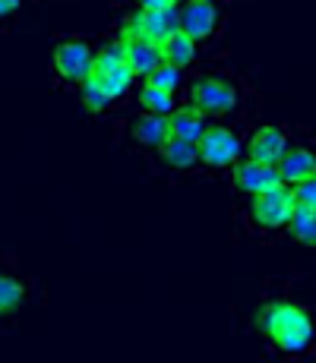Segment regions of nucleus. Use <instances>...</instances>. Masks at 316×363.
Returning <instances> with one entry per match:
<instances>
[{"mask_svg": "<svg viewBox=\"0 0 316 363\" xmlns=\"http://www.w3.org/2000/svg\"><path fill=\"white\" fill-rule=\"evenodd\" d=\"M256 335L282 357H304L316 347V316L294 300H269L253 316Z\"/></svg>", "mask_w": 316, "mask_h": 363, "instance_id": "f257e3e1", "label": "nucleus"}, {"mask_svg": "<svg viewBox=\"0 0 316 363\" xmlns=\"http://www.w3.org/2000/svg\"><path fill=\"white\" fill-rule=\"evenodd\" d=\"M187 99L193 108H200L209 121H224L241 108V86L222 73H206L196 76L187 86Z\"/></svg>", "mask_w": 316, "mask_h": 363, "instance_id": "f03ea898", "label": "nucleus"}, {"mask_svg": "<svg viewBox=\"0 0 316 363\" xmlns=\"http://www.w3.org/2000/svg\"><path fill=\"white\" fill-rule=\"evenodd\" d=\"M294 208V193L291 186L278 184L266 193H256V196H247V206H244V221H247L250 231L256 234H278L288 228V218H291Z\"/></svg>", "mask_w": 316, "mask_h": 363, "instance_id": "7ed1b4c3", "label": "nucleus"}, {"mask_svg": "<svg viewBox=\"0 0 316 363\" xmlns=\"http://www.w3.org/2000/svg\"><path fill=\"white\" fill-rule=\"evenodd\" d=\"M178 4L161 6V10H130L124 23L117 26V38L126 41H149V45H161L171 32H178Z\"/></svg>", "mask_w": 316, "mask_h": 363, "instance_id": "20e7f679", "label": "nucleus"}, {"mask_svg": "<svg viewBox=\"0 0 316 363\" xmlns=\"http://www.w3.org/2000/svg\"><path fill=\"white\" fill-rule=\"evenodd\" d=\"M196 152H200V164L209 171H231L244 155V143L231 127L224 123H209L206 133L196 139Z\"/></svg>", "mask_w": 316, "mask_h": 363, "instance_id": "39448f33", "label": "nucleus"}, {"mask_svg": "<svg viewBox=\"0 0 316 363\" xmlns=\"http://www.w3.org/2000/svg\"><path fill=\"white\" fill-rule=\"evenodd\" d=\"M95 64V45L86 38H60L51 51V73L63 86H80Z\"/></svg>", "mask_w": 316, "mask_h": 363, "instance_id": "423d86ee", "label": "nucleus"}, {"mask_svg": "<svg viewBox=\"0 0 316 363\" xmlns=\"http://www.w3.org/2000/svg\"><path fill=\"white\" fill-rule=\"evenodd\" d=\"M291 193H294V208H291V218H288L285 231L300 247L316 250V177L291 186Z\"/></svg>", "mask_w": 316, "mask_h": 363, "instance_id": "0eeeda50", "label": "nucleus"}, {"mask_svg": "<svg viewBox=\"0 0 316 363\" xmlns=\"http://www.w3.org/2000/svg\"><path fill=\"white\" fill-rule=\"evenodd\" d=\"M178 23L180 32H187L200 45V41L215 38V32L222 29V6L212 0H187V4H178Z\"/></svg>", "mask_w": 316, "mask_h": 363, "instance_id": "6e6552de", "label": "nucleus"}, {"mask_svg": "<svg viewBox=\"0 0 316 363\" xmlns=\"http://www.w3.org/2000/svg\"><path fill=\"white\" fill-rule=\"evenodd\" d=\"M282 184L276 164L256 162V158H244L231 167V186H234L237 196H256V193H266L272 186Z\"/></svg>", "mask_w": 316, "mask_h": 363, "instance_id": "1a4fd4ad", "label": "nucleus"}, {"mask_svg": "<svg viewBox=\"0 0 316 363\" xmlns=\"http://www.w3.org/2000/svg\"><path fill=\"white\" fill-rule=\"evenodd\" d=\"M291 145V136L276 127V123H263L250 133V139L244 143V155L247 158H256V162H266V164H278V158L285 155V149Z\"/></svg>", "mask_w": 316, "mask_h": 363, "instance_id": "9d476101", "label": "nucleus"}, {"mask_svg": "<svg viewBox=\"0 0 316 363\" xmlns=\"http://www.w3.org/2000/svg\"><path fill=\"white\" fill-rule=\"evenodd\" d=\"M278 177L285 186H298L304 180L316 177V149L310 143H291L285 149V155L278 158Z\"/></svg>", "mask_w": 316, "mask_h": 363, "instance_id": "9b49d317", "label": "nucleus"}, {"mask_svg": "<svg viewBox=\"0 0 316 363\" xmlns=\"http://www.w3.org/2000/svg\"><path fill=\"white\" fill-rule=\"evenodd\" d=\"M117 38V35H114ZM117 45H121V57L126 69L133 73V79H146V76L152 73L158 64H161V54L156 45H149V41H126V38H117Z\"/></svg>", "mask_w": 316, "mask_h": 363, "instance_id": "f8f14e48", "label": "nucleus"}, {"mask_svg": "<svg viewBox=\"0 0 316 363\" xmlns=\"http://www.w3.org/2000/svg\"><path fill=\"white\" fill-rule=\"evenodd\" d=\"M156 158L161 162V167H168V171H193L196 164H200V152H196V143H190V139H180V136H168L165 143L156 149Z\"/></svg>", "mask_w": 316, "mask_h": 363, "instance_id": "ddd939ff", "label": "nucleus"}, {"mask_svg": "<svg viewBox=\"0 0 316 363\" xmlns=\"http://www.w3.org/2000/svg\"><path fill=\"white\" fill-rule=\"evenodd\" d=\"M130 139L136 145H143V149L156 152L161 143H165L168 136H171V130H168V117L161 114H149V111H139L136 117L130 121Z\"/></svg>", "mask_w": 316, "mask_h": 363, "instance_id": "4468645a", "label": "nucleus"}, {"mask_svg": "<svg viewBox=\"0 0 316 363\" xmlns=\"http://www.w3.org/2000/svg\"><path fill=\"white\" fill-rule=\"evenodd\" d=\"M209 127V117L202 114L200 108H193V104H180L168 114V130H171V136H180V139H190V143H196V139L206 133Z\"/></svg>", "mask_w": 316, "mask_h": 363, "instance_id": "2eb2a0df", "label": "nucleus"}, {"mask_svg": "<svg viewBox=\"0 0 316 363\" xmlns=\"http://www.w3.org/2000/svg\"><path fill=\"white\" fill-rule=\"evenodd\" d=\"M158 54H161V60L165 64H171V67H180V69H187V67H193L196 64V54H200V45H196L193 38H190L187 32H171L165 41L158 45Z\"/></svg>", "mask_w": 316, "mask_h": 363, "instance_id": "dca6fc26", "label": "nucleus"}, {"mask_svg": "<svg viewBox=\"0 0 316 363\" xmlns=\"http://www.w3.org/2000/svg\"><path fill=\"white\" fill-rule=\"evenodd\" d=\"M26 303V284L13 272H0V319L13 316Z\"/></svg>", "mask_w": 316, "mask_h": 363, "instance_id": "f3484780", "label": "nucleus"}, {"mask_svg": "<svg viewBox=\"0 0 316 363\" xmlns=\"http://www.w3.org/2000/svg\"><path fill=\"white\" fill-rule=\"evenodd\" d=\"M146 86H156V89H161V92H168V95H180L187 89V76H184V69L180 67H171V64H161L152 69L149 76H146Z\"/></svg>", "mask_w": 316, "mask_h": 363, "instance_id": "a211bd4d", "label": "nucleus"}, {"mask_svg": "<svg viewBox=\"0 0 316 363\" xmlns=\"http://www.w3.org/2000/svg\"><path fill=\"white\" fill-rule=\"evenodd\" d=\"M136 101H139V111H149V114H161V117H168L178 108V95H168L156 86H146V82L136 89Z\"/></svg>", "mask_w": 316, "mask_h": 363, "instance_id": "6ab92c4d", "label": "nucleus"}, {"mask_svg": "<svg viewBox=\"0 0 316 363\" xmlns=\"http://www.w3.org/2000/svg\"><path fill=\"white\" fill-rule=\"evenodd\" d=\"M19 6H23V0H0V23H4V19H13V16H16Z\"/></svg>", "mask_w": 316, "mask_h": 363, "instance_id": "aec40b11", "label": "nucleus"}, {"mask_svg": "<svg viewBox=\"0 0 316 363\" xmlns=\"http://www.w3.org/2000/svg\"><path fill=\"white\" fill-rule=\"evenodd\" d=\"M136 10H161V6H174L178 0H133Z\"/></svg>", "mask_w": 316, "mask_h": 363, "instance_id": "412c9836", "label": "nucleus"}, {"mask_svg": "<svg viewBox=\"0 0 316 363\" xmlns=\"http://www.w3.org/2000/svg\"><path fill=\"white\" fill-rule=\"evenodd\" d=\"M178 4H187V0H178ZM212 4H219V0H212Z\"/></svg>", "mask_w": 316, "mask_h": 363, "instance_id": "4be33fe9", "label": "nucleus"}]
</instances>
